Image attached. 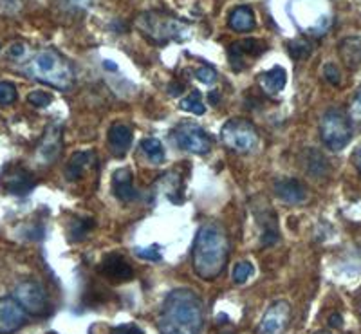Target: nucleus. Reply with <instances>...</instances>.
Segmentation results:
<instances>
[{"label":"nucleus","instance_id":"f257e3e1","mask_svg":"<svg viewBox=\"0 0 361 334\" xmlns=\"http://www.w3.org/2000/svg\"><path fill=\"white\" fill-rule=\"evenodd\" d=\"M204 327V306L195 291L173 289L161 306L157 329L161 334H201Z\"/></svg>","mask_w":361,"mask_h":334},{"label":"nucleus","instance_id":"f03ea898","mask_svg":"<svg viewBox=\"0 0 361 334\" xmlns=\"http://www.w3.org/2000/svg\"><path fill=\"white\" fill-rule=\"evenodd\" d=\"M230 259V239L219 223H204L193 240V271L201 280H215L224 273Z\"/></svg>","mask_w":361,"mask_h":334},{"label":"nucleus","instance_id":"7ed1b4c3","mask_svg":"<svg viewBox=\"0 0 361 334\" xmlns=\"http://www.w3.org/2000/svg\"><path fill=\"white\" fill-rule=\"evenodd\" d=\"M29 70H31V76L35 80L53 87V89H58V91H67L73 87V67L56 51L47 49L38 53L29 66Z\"/></svg>","mask_w":361,"mask_h":334},{"label":"nucleus","instance_id":"20e7f679","mask_svg":"<svg viewBox=\"0 0 361 334\" xmlns=\"http://www.w3.org/2000/svg\"><path fill=\"white\" fill-rule=\"evenodd\" d=\"M135 27L140 29L148 40L159 46L169 44L170 40H186V35H188V25L185 22L161 11L141 13L135 20Z\"/></svg>","mask_w":361,"mask_h":334},{"label":"nucleus","instance_id":"39448f33","mask_svg":"<svg viewBox=\"0 0 361 334\" xmlns=\"http://www.w3.org/2000/svg\"><path fill=\"white\" fill-rule=\"evenodd\" d=\"M320 136L331 152H340L353 140V121L338 109L327 111L320 121Z\"/></svg>","mask_w":361,"mask_h":334},{"label":"nucleus","instance_id":"423d86ee","mask_svg":"<svg viewBox=\"0 0 361 334\" xmlns=\"http://www.w3.org/2000/svg\"><path fill=\"white\" fill-rule=\"evenodd\" d=\"M221 140L228 149L237 150V152H250L259 141V134L250 120L233 118L226 121L224 127L221 128Z\"/></svg>","mask_w":361,"mask_h":334},{"label":"nucleus","instance_id":"0eeeda50","mask_svg":"<svg viewBox=\"0 0 361 334\" xmlns=\"http://www.w3.org/2000/svg\"><path fill=\"white\" fill-rule=\"evenodd\" d=\"M172 141L177 149L188 154L204 156L212 149V140L204 128L192 121H183L172 130Z\"/></svg>","mask_w":361,"mask_h":334},{"label":"nucleus","instance_id":"6e6552de","mask_svg":"<svg viewBox=\"0 0 361 334\" xmlns=\"http://www.w3.org/2000/svg\"><path fill=\"white\" fill-rule=\"evenodd\" d=\"M13 298L25 309V313L33 316H44L49 311V298L45 289L35 280H24L15 287Z\"/></svg>","mask_w":361,"mask_h":334},{"label":"nucleus","instance_id":"1a4fd4ad","mask_svg":"<svg viewBox=\"0 0 361 334\" xmlns=\"http://www.w3.org/2000/svg\"><path fill=\"white\" fill-rule=\"evenodd\" d=\"M27 320V313L13 297L0 298V334H13Z\"/></svg>","mask_w":361,"mask_h":334},{"label":"nucleus","instance_id":"9d476101","mask_svg":"<svg viewBox=\"0 0 361 334\" xmlns=\"http://www.w3.org/2000/svg\"><path fill=\"white\" fill-rule=\"evenodd\" d=\"M289 313H291V307H289L288 302L279 300L275 302L269 309L264 313L262 322H260V334H280L289 322Z\"/></svg>","mask_w":361,"mask_h":334},{"label":"nucleus","instance_id":"9b49d317","mask_svg":"<svg viewBox=\"0 0 361 334\" xmlns=\"http://www.w3.org/2000/svg\"><path fill=\"white\" fill-rule=\"evenodd\" d=\"M264 51V46L259 40H243V42H235L228 47V58H230V63L233 69L240 70L246 66V60L253 54V56H259Z\"/></svg>","mask_w":361,"mask_h":334},{"label":"nucleus","instance_id":"f8f14e48","mask_svg":"<svg viewBox=\"0 0 361 334\" xmlns=\"http://www.w3.org/2000/svg\"><path fill=\"white\" fill-rule=\"evenodd\" d=\"M112 192L123 202H132L135 199L137 194L134 190V175L128 166H121L112 173Z\"/></svg>","mask_w":361,"mask_h":334},{"label":"nucleus","instance_id":"ddd939ff","mask_svg":"<svg viewBox=\"0 0 361 334\" xmlns=\"http://www.w3.org/2000/svg\"><path fill=\"white\" fill-rule=\"evenodd\" d=\"M99 271L107 277L114 278V280H130L134 277V269L130 268L127 260L123 259L118 253H111L103 259L102 266H99Z\"/></svg>","mask_w":361,"mask_h":334},{"label":"nucleus","instance_id":"4468645a","mask_svg":"<svg viewBox=\"0 0 361 334\" xmlns=\"http://www.w3.org/2000/svg\"><path fill=\"white\" fill-rule=\"evenodd\" d=\"M275 194L286 204H300L307 199V190L296 179H280L275 183Z\"/></svg>","mask_w":361,"mask_h":334},{"label":"nucleus","instance_id":"2eb2a0df","mask_svg":"<svg viewBox=\"0 0 361 334\" xmlns=\"http://www.w3.org/2000/svg\"><path fill=\"white\" fill-rule=\"evenodd\" d=\"M4 186L9 194L25 195L33 190L35 179L27 170L15 168V170H9V172L4 175Z\"/></svg>","mask_w":361,"mask_h":334},{"label":"nucleus","instance_id":"dca6fc26","mask_svg":"<svg viewBox=\"0 0 361 334\" xmlns=\"http://www.w3.org/2000/svg\"><path fill=\"white\" fill-rule=\"evenodd\" d=\"M132 128L128 125L123 123H114L111 128H109L107 140H109V147H111L112 154L118 157L125 156L127 150L130 149L132 144Z\"/></svg>","mask_w":361,"mask_h":334},{"label":"nucleus","instance_id":"f3484780","mask_svg":"<svg viewBox=\"0 0 361 334\" xmlns=\"http://www.w3.org/2000/svg\"><path fill=\"white\" fill-rule=\"evenodd\" d=\"M96 165V154L90 150V152H76L71 161L67 163L66 168V178L69 181H78L85 175V172H89L92 166Z\"/></svg>","mask_w":361,"mask_h":334},{"label":"nucleus","instance_id":"a211bd4d","mask_svg":"<svg viewBox=\"0 0 361 334\" xmlns=\"http://www.w3.org/2000/svg\"><path fill=\"white\" fill-rule=\"evenodd\" d=\"M228 25L235 33H250L257 27V18L250 6H238L228 15Z\"/></svg>","mask_w":361,"mask_h":334},{"label":"nucleus","instance_id":"6ab92c4d","mask_svg":"<svg viewBox=\"0 0 361 334\" xmlns=\"http://www.w3.org/2000/svg\"><path fill=\"white\" fill-rule=\"evenodd\" d=\"M60 149H62V128H60V125H51L47 128V132H45L44 140H42L38 154H40L44 161L51 163L56 159Z\"/></svg>","mask_w":361,"mask_h":334},{"label":"nucleus","instance_id":"aec40b11","mask_svg":"<svg viewBox=\"0 0 361 334\" xmlns=\"http://www.w3.org/2000/svg\"><path fill=\"white\" fill-rule=\"evenodd\" d=\"M259 82L267 94L275 96V94H279V92L283 91L286 82H288V73H286V69H283V67L276 66V67H273V69L262 73V75L259 76Z\"/></svg>","mask_w":361,"mask_h":334},{"label":"nucleus","instance_id":"412c9836","mask_svg":"<svg viewBox=\"0 0 361 334\" xmlns=\"http://www.w3.org/2000/svg\"><path fill=\"white\" fill-rule=\"evenodd\" d=\"M340 56L349 69L361 67V40L356 37L345 38L340 44Z\"/></svg>","mask_w":361,"mask_h":334},{"label":"nucleus","instance_id":"4be33fe9","mask_svg":"<svg viewBox=\"0 0 361 334\" xmlns=\"http://www.w3.org/2000/svg\"><path fill=\"white\" fill-rule=\"evenodd\" d=\"M141 150L145 152V156L148 157V161H152L154 165H159L164 161V147L159 140L156 137H147V140L141 141Z\"/></svg>","mask_w":361,"mask_h":334},{"label":"nucleus","instance_id":"5701e85b","mask_svg":"<svg viewBox=\"0 0 361 334\" xmlns=\"http://www.w3.org/2000/svg\"><path fill=\"white\" fill-rule=\"evenodd\" d=\"M327 168H329L327 159H325L320 152H316V150H309L307 163H305V170H307L311 175H314V178H322V175H325Z\"/></svg>","mask_w":361,"mask_h":334},{"label":"nucleus","instance_id":"b1692460","mask_svg":"<svg viewBox=\"0 0 361 334\" xmlns=\"http://www.w3.org/2000/svg\"><path fill=\"white\" fill-rule=\"evenodd\" d=\"M92 221L90 219H74L69 226V239L71 242H82L89 231L92 230Z\"/></svg>","mask_w":361,"mask_h":334},{"label":"nucleus","instance_id":"393cba45","mask_svg":"<svg viewBox=\"0 0 361 334\" xmlns=\"http://www.w3.org/2000/svg\"><path fill=\"white\" fill-rule=\"evenodd\" d=\"M179 107H180V111L192 112V114H195V116H202L206 112V107H204V104H202L201 94H199L197 91H193L192 94L186 96L185 99H180Z\"/></svg>","mask_w":361,"mask_h":334},{"label":"nucleus","instance_id":"a878e982","mask_svg":"<svg viewBox=\"0 0 361 334\" xmlns=\"http://www.w3.org/2000/svg\"><path fill=\"white\" fill-rule=\"evenodd\" d=\"M311 51V42L305 40V38H296V40H293L291 44H289V54H291L293 60H304V58H309Z\"/></svg>","mask_w":361,"mask_h":334},{"label":"nucleus","instance_id":"bb28decb","mask_svg":"<svg viewBox=\"0 0 361 334\" xmlns=\"http://www.w3.org/2000/svg\"><path fill=\"white\" fill-rule=\"evenodd\" d=\"M17 87L9 82H0V107H8V105L17 101Z\"/></svg>","mask_w":361,"mask_h":334},{"label":"nucleus","instance_id":"cd10ccee","mask_svg":"<svg viewBox=\"0 0 361 334\" xmlns=\"http://www.w3.org/2000/svg\"><path fill=\"white\" fill-rule=\"evenodd\" d=\"M253 275V264L244 260V262H238L233 269V282L235 284H244L247 278Z\"/></svg>","mask_w":361,"mask_h":334},{"label":"nucleus","instance_id":"c85d7f7f","mask_svg":"<svg viewBox=\"0 0 361 334\" xmlns=\"http://www.w3.org/2000/svg\"><path fill=\"white\" fill-rule=\"evenodd\" d=\"M27 101H29V105H33V107H37V109H42V107H47V105L53 101V96L45 91H33V92H29Z\"/></svg>","mask_w":361,"mask_h":334},{"label":"nucleus","instance_id":"c756f323","mask_svg":"<svg viewBox=\"0 0 361 334\" xmlns=\"http://www.w3.org/2000/svg\"><path fill=\"white\" fill-rule=\"evenodd\" d=\"M195 78L201 83H204V85H212L217 80V70L214 67H199L195 70Z\"/></svg>","mask_w":361,"mask_h":334},{"label":"nucleus","instance_id":"7c9ffc66","mask_svg":"<svg viewBox=\"0 0 361 334\" xmlns=\"http://www.w3.org/2000/svg\"><path fill=\"white\" fill-rule=\"evenodd\" d=\"M349 118L353 123L360 125L361 127V87L357 89L356 96H354L353 104H350V111H349Z\"/></svg>","mask_w":361,"mask_h":334},{"label":"nucleus","instance_id":"2f4dec72","mask_svg":"<svg viewBox=\"0 0 361 334\" xmlns=\"http://www.w3.org/2000/svg\"><path fill=\"white\" fill-rule=\"evenodd\" d=\"M135 253H137V256L140 259H147V260H161L163 259V255H161L159 252V246L157 244H154V246H150V248H137L135 249Z\"/></svg>","mask_w":361,"mask_h":334},{"label":"nucleus","instance_id":"473e14b6","mask_svg":"<svg viewBox=\"0 0 361 334\" xmlns=\"http://www.w3.org/2000/svg\"><path fill=\"white\" fill-rule=\"evenodd\" d=\"M324 76L329 83H333V85H340L341 75L334 63H327V66L324 67Z\"/></svg>","mask_w":361,"mask_h":334},{"label":"nucleus","instance_id":"72a5a7b5","mask_svg":"<svg viewBox=\"0 0 361 334\" xmlns=\"http://www.w3.org/2000/svg\"><path fill=\"white\" fill-rule=\"evenodd\" d=\"M111 334H143V329L134 326V323H125V326L114 327Z\"/></svg>","mask_w":361,"mask_h":334},{"label":"nucleus","instance_id":"f704fd0d","mask_svg":"<svg viewBox=\"0 0 361 334\" xmlns=\"http://www.w3.org/2000/svg\"><path fill=\"white\" fill-rule=\"evenodd\" d=\"M25 53V47L22 44H15L9 47V58H22Z\"/></svg>","mask_w":361,"mask_h":334},{"label":"nucleus","instance_id":"c9c22d12","mask_svg":"<svg viewBox=\"0 0 361 334\" xmlns=\"http://www.w3.org/2000/svg\"><path fill=\"white\" fill-rule=\"evenodd\" d=\"M353 163H354V166H356V168H357V172L361 173V147H357V149L354 150Z\"/></svg>","mask_w":361,"mask_h":334},{"label":"nucleus","instance_id":"e433bc0d","mask_svg":"<svg viewBox=\"0 0 361 334\" xmlns=\"http://www.w3.org/2000/svg\"><path fill=\"white\" fill-rule=\"evenodd\" d=\"M341 323H343V320H341L340 314L334 313L333 316L329 318V326H331V327H341Z\"/></svg>","mask_w":361,"mask_h":334},{"label":"nucleus","instance_id":"4c0bfd02","mask_svg":"<svg viewBox=\"0 0 361 334\" xmlns=\"http://www.w3.org/2000/svg\"><path fill=\"white\" fill-rule=\"evenodd\" d=\"M183 89H185V87H183V85H177V83H172V85H170V89H169V92H170V96H179L180 92H183Z\"/></svg>","mask_w":361,"mask_h":334},{"label":"nucleus","instance_id":"58836bf2","mask_svg":"<svg viewBox=\"0 0 361 334\" xmlns=\"http://www.w3.org/2000/svg\"><path fill=\"white\" fill-rule=\"evenodd\" d=\"M208 99H209V101H212V105H217V101H219V94H217V92H209V94H208Z\"/></svg>","mask_w":361,"mask_h":334},{"label":"nucleus","instance_id":"ea45409f","mask_svg":"<svg viewBox=\"0 0 361 334\" xmlns=\"http://www.w3.org/2000/svg\"><path fill=\"white\" fill-rule=\"evenodd\" d=\"M103 67L107 70H116V63L111 62V60H105V62H103Z\"/></svg>","mask_w":361,"mask_h":334},{"label":"nucleus","instance_id":"a19ab883","mask_svg":"<svg viewBox=\"0 0 361 334\" xmlns=\"http://www.w3.org/2000/svg\"><path fill=\"white\" fill-rule=\"evenodd\" d=\"M316 334H331V333H329V330H318Z\"/></svg>","mask_w":361,"mask_h":334},{"label":"nucleus","instance_id":"79ce46f5","mask_svg":"<svg viewBox=\"0 0 361 334\" xmlns=\"http://www.w3.org/2000/svg\"><path fill=\"white\" fill-rule=\"evenodd\" d=\"M221 334H235V333H231V330H224V333H221Z\"/></svg>","mask_w":361,"mask_h":334},{"label":"nucleus","instance_id":"37998d69","mask_svg":"<svg viewBox=\"0 0 361 334\" xmlns=\"http://www.w3.org/2000/svg\"><path fill=\"white\" fill-rule=\"evenodd\" d=\"M0 51H2V46H0Z\"/></svg>","mask_w":361,"mask_h":334}]
</instances>
